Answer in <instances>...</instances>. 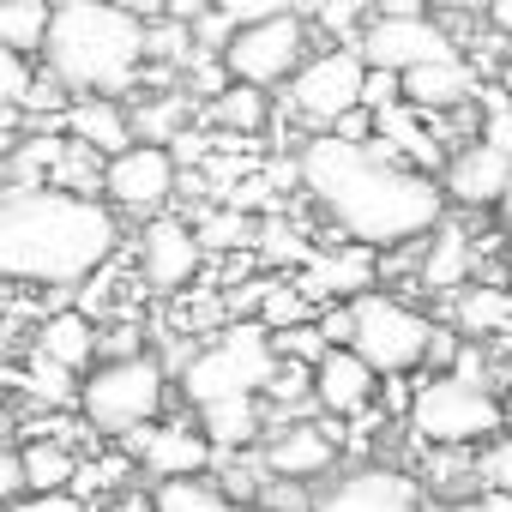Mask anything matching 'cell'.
<instances>
[{"label": "cell", "instance_id": "obj_14", "mask_svg": "<svg viewBox=\"0 0 512 512\" xmlns=\"http://www.w3.org/2000/svg\"><path fill=\"white\" fill-rule=\"evenodd\" d=\"M133 253H139V284H145L151 296H181V290L205 272V241H199V229H193L187 217H175V211L145 217Z\"/></svg>", "mask_w": 512, "mask_h": 512}, {"label": "cell", "instance_id": "obj_38", "mask_svg": "<svg viewBox=\"0 0 512 512\" xmlns=\"http://www.w3.org/2000/svg\"><path fill=\"white\" fill-rule=\"evenodd\" d=\"M392 103H404V79H398V73H380V67H368L362 109H368V115H380V109H392Z\"/></svg>", "mask_w": 512, "mask_h": 512}, {"label": "cell", "instance_id": "obj_47", "mask_svg": "<svg viewBox=\"0 0 512 512\" xmlns=\"http://www.w3.org/2000/svg\"><path fill=\"white\" fill-rule=\"evenodd\" d=\"M500 422H506V434H512V386L500 392Z\"/></svg>", "mask_w": 512, "mask_h": 512}, {"label": "cell", "instance_id": "obj_35", "mask_svg": "<svg viewBox=\"0 0 512 512\" xmlns=\"http://www.w3.org/2000/svg\"><path fill=\"white\" fill-rule=\"evenodd\" d=\"M211 7L229 25H260V19H278V13H302L308 0H211Z\"/></svg>", "mask_w": 512, "mask_h": 512}, {"label": "cell", "instance_id": "obj_39", "mask_svg": "<svg viewBox=\"0 0 512 512\" xmlns=\"http://www.w3.org/2000/svg\"><path fill=\"white\" fill-rule=\"evenodd\" d=\"M410 398H416V386H410V374H380V410L392 416V422H404L410 416Z\"/></svg>", "mask_w": 512, "mask_h": 512}, {"label": "cell", "instance_id": "obj_49", "mask_svg": "<svg viewBox=\"0 0 512 512\" xmlns=\"http://www.w3.org/2000/svg\"><path fill=\"white\" fill-rule=\"evenodd\" d=\"M97 512H127V506H97Z\"/></svg>", "mask_w": 512, "mask_h": 512}, {"label": "cell", "instance_id": "obj_1", "mask_svg": "<svg viewBox=\"0 0 512 512\" xmlns=\"http://www.w3.org/2000/svg\"><path fill=\"white\" fill-rule=\"evenodd\" d=\"M296 175H302V193L326 211V223L344 241H362L374 253L434 235L452 211L440 175L404 163L380 133L374 139L302 133L296 139Z\"/></svg>", "mask_w": 512, "mask_h": 512}, {"label": "cell", "instance_id": "obj_25", "mask_svg": "<svg viewBox=\"0 0 512 512\" xmlns=\"http://www.w3.org/2000/svg\"><path fill=\"white\" fill-rule=\"evenodd\" d=\"M151 500H157V512H272V506H260V500H235V494H223L211 476L151 482Z\"/></svg>", "mask_w": 512, "mask_h": 512}, {"label": "cell", "instance_id": "obj_36", "mask_svg": "<svg viewBox=\"0 0 512 512\" xmlns=\"http://www.w3.org/2000/svg\"><path fill=\"white\" fill-rule=\"evenodd\" d=\"M121 356H145V326L139 320H115L97 332V362H121Z\"/></svg>", "mask_w": 512, "mask_h": 512}, {"label": "cell", "instance_id": "obj_40", "mask_svg": "<svg viewBox=\"0 0 512 512\" xmlns=\"http://www.w3.org/2000/svg\"><path fill=\"white\" fill-rule=\"evenodd\" d=\"M25 494V464H19V446H0V512Z\"/></svg>", "mask_w": 512, "mask_h": 512}, {"label": "cell", "instance_id": "obj_23", "mask_svg": "<svg viewBox=\"0 0 512 512\" xmlns=\"http://www.w3.org/2000/svg\"><path fill=\"white\" fill-rule=\"evenodd\" d=\"M440 302H446V320L458 326V338L494 344V338L512 332V290H500V284H464V290H452Z\"/></svg>", "mask_w": 512, "mask_h": 512}, {"label": "cell", "instance_id": "obj_8", "mask_svg": "<svg viewBox=\"0 0 512 512\" xmlns=\"http://www.w3.org/2000/svg\"><path fill=\"white\" fill-rule=\"evenodd\" d=\"M404 428L422 440V446H464L476 452L482 440H494L506 422H500V392L494 386H470L458 374H428L410 398V416Z\"/></svg>", "mask_w": 512, "mask_h": 512}, {"label": "cell", "instance_id": "obj_45", "mask_svg": "<svg viewBox=\"0 0 512 512\" xmlns=\"http://www.w3.org/2000/svg\"><path fill=\"white\" fill-rule=\"evenodd\" d=\"M488 85H500V91H506V97H512V49H506V61H500V67H494V79H488Z\"/></svg>", "mask_w": 512, "mask_h": 512}, {"label": "cell", "instance_id": "obj_2", "mask_svg": "<svg viewBox=\"0 0 512 512\" xmlns=\"http://www.w3.org/2000/svg\"><path fill=\"white\" fill-rule=\"evenodd\" d=\"M121 253V211L67 187L0 181V284L79 290Z\"/></svg>", "mask_w": 512, "mask_h": 512}, {"label": "cell", "instance_id": "obj_48", "mask_svg": "<svg viewBox=\"0 0 512 512\" xmlns=\"http://www.w3.org/2000/svg\"><path fill=\"white\" fill-rule=\"evenodd\" d=\"M0 446H13V416H0Z\"/></svg>", "mask_w": 512, "mask_h": 512}, {"label": "cell", "instance_id": "obj_30", "mask_svg": "<svg viewBox=\"0 0 512 512\" xmlns=\"http://www.w3.org/2000/svg\"><path fill=\"white\" fill-rule=\"evenodd\" d=\"M103 175H109V157L91 151V145H79V139H67V151H61L49 187H67V193H91V199H103Z\"/></svg>", "mask_w": 512, "mask_h": 512}, {"label": "cell", "instance_id": "obj_10", "mask_svg": "<svg viewBox=\"0 0 512 512\" xmlns=\"http://www.w3.org/2000/svg\"><path fill=\"white\" fill-rule=\"evenodd\" d=\"M302 61H308V19L302 13L235 25L229 43H223V73L241 79V85H260V91H284Z\"/></svg>", "mask_w": 512, "mask_h": 512}, {"label": "cell", "instance_id": "obj_46", "mask_svg": "<svg viewBox=\"0 0 512 512\" xmlns=\"http://www.w3.org/2000/svg\"><path fill=\"white\" fill-rule=\"evenodd\" d=\"M19 145V127H7V121H0V163H7V151Z\"/></svg>", "mask_w": 512, "mask_h": 512}, {"label": "cell", "instance_id": "obj_28", "mask_svg": "<svg viewBox=\"0 0 512 512\" xmlns=\"http://www.w3.org/2000/svg\"><path fill=\"white\" fill-rule=\"evenodd\" d=\"M253 260H260V266H278V272H302L308 260H314V247L302 241V229L296 223H284V217H266L260 223V235H253Z\"/></svg>", "mask_w": 512, "mask_h": 512}, {"label": "cell", "instance_id": "obj_18", "mask_svg": "<svg viewBox=\"0 0 512 512\" xmlns=\"http://www.w3.org/2000/svg\"><path fill=\"white\" fill-rule=\"evenodd\" d=\"M374 398H380V374L356 356V350H326L320 362H314V410L320 416H362V410H374Z\"/></svg>", "mask_w": 512, "mask_h": 512}, {"label": "cell", "instance_id": "obj_16", "mask_svg": "<svg viewBox=\"0 0 512 512\" xmlns=\"http://www.w3.org/2000/svg\"><path fill=\"white\" fill-rule=\"evenodd\" d=\"M121 446L133 452L145 482H181V476H211L217 470V446L199 428V416H163V422L127 434Z\"/></svg>", "mask_w": 512, "mask_h": 512}, {"label": "cell", "instance_id": "obj_27", "mask_svg": "<svg viewBox=\"0 0 512 512\" xmlns=\"http://www.w3.org/2000/svg\"><path fill=\"white\" fill-rule=\"evenodd\" d=\"M19 464H25V494L73 488V476H79V452L67 440H25L19 446Z\"/></svg>", "mask_w": 512, "mask_h": 512}, {"label": "cell", "instance_id": "obj_29", "mask_svg": "<svg viewBox=\"0 0 512 512\" xmlns=\"http://www.w3.org/2000/svg\"><path fill=\"white\" fill-rule=\"evenodd\" d=\"M133 109V133L145 139V145H169L181 127H187V115H193V103L181 97V91H169V97H139V103H127Z\"/></svg>", "mask_w": 512, "mask_h": 512}, {"label": "cell", "instance_id": "obj_42", "mask_svg": "<svg viewBox=\"0 0 512 512\" xmlns=\"http://www.w3.org/2000/svg\"><path fill=\"white\" fill-rule=\"evenodd\" d=\"M428 7H434L440 19H488L494 0H428Z\"/></svg>", "mask_w": 512, "mask_h": 512}, {"label": "cell", "instance_id": "obj_5", "mask_svg": "<svg viewBox=\"0 0 512 512\" xmlns=\"http://www.w3.org/2000/svg\"><path fill=\"white\" fill-rule=\"evenodd\" d=\"M169 410V368L163 356H121V362H97L79 380V416L91 434L103 440H127L151 422H163Z\"/></svg>", "mask_w": 512, "mask_h": 512}, {"label": "cell", "instance_id": "obj_12", "mask_svg": "<svg viewBox=\"0 0 512 512\" xmlns=\"http://www.w3.org/2000/svg\"><path fill=\"white\" fill-rule=\"evenodd\" d=\"M314 512H428V488L398 464H344L314 482Z\"/></svg>", "mask_w": 512, "mask_h": 512}, {"label": "cell", "instance_id": "obj_7", "mask_svg": "<svg viewBox=\"0 0 512 512\" xmlns=\"http://www.w3.org/2000/svg\"><path fill=\"white\" fill-rule=\"evenodd\" d=\"M350 314H356L350 350L374 374H416V368H428V350H434V332H440V320L428 308H416V302H404V296L374 284V290H362L350 302Z\"/></svg>", "mask_w": 512, "mask_h": 512}, {"label": "cell", "instance_id": "obj_20", "mask_svg": "<svg viewBox=\"0 0 512 512\" xmlns=\"http://www.w3.org/2000/svg\"><path fill=\"white\" fill-rule=\"evenodd\" d=\"M470 272H476V241L446 217L434 229V241H422V253H416V284L428 296H452V290L470 284Z\"/></svg>", "mask_w": 512, "mask_h": 512}, {"label": "cell", "instance_id": "obj_21", "mask_svg": "<svg viewBox=\"0 0 512 512\" xmlns=\"http://www.w3.org/2000/svg\"><path fill=\"white\" fill-rule=\"evenodd\" d=\"M482 91L470 61H434V67H410L404 73V103L416 115H440V109H470Z\"/></svg>", "mask_w": 512, "mask_h": 512}, {"label": "cell", "instance_id": "obj_31", "mask_svg": "<svg viewBox=\"0 0 512 512\" xmlns=\"http://www.w3.org/2000/svg\"><path fill=\"white\" fill-rule=\"evenodd\" d=\"M31 79H37V61H25L19 49L0 43V121H7V127H19V115H25Z\"/></svg>", "mask_w": 512, "mask_h": 512}, {"label": "cell", "instance_id": "obj_17", "mask_svg": "<svg viewBox=\"0 0 512 512\" xmlns=\"http://www.w3.org/2000/svg\"><path fill=\"white\" fill-rule=\"evenodd\" d=\"M296 284H302V296H308L314 308H320V302H356L362 290H374V284H380L374 247L344 241L338 253H314V260L296 272Z\"/></svg>", "mask_w": 512, "mask_h": 512}, {"label": "cell", "instance_id": "obj_41", "mask_svg": "<svg viewBox=\"0 0 512 512\" xmlns=\"http://www.w3.org/2000/svg\"><path fill=\"white\" fill-rule=\"evenodd\" d=\"M428 512H512V494H464V500H434Z\"/></svg>", "mask_w": 512, "mask_h": 512}, {"label": "cell", "instance_id": "obj_24", "mask_svg": "<svg viewBox=\"0 0 512 512\" xmlns=\"http://www.w3.org/2000/svg\"><path fill=\"white\" fill-rule=\"evenodd\" d=\"M205 115H211L217 133H229V139H253V133H266V121H272V91L229 79V85H217V97L205 103Z\"/></svg>", "mask_w": 512, "mask_h": 512}, {"label": "cell", "instance_id": "obj_4", "mask_svg": "<svg viewBox=\"0 0 512 512\" xmlns=\"http://www.w3.org/2000/svg\"><path fill=\"white\" fill-rule=\"evenodd\" d=\"M272 368H278L272 326H260V320H229V326H217L187 356V368L175 374V386H181L187 410H211L223 398H260L266 380H272Z\"/></svg>", "mask_w": 512, "mask_h": 512}, {"label": "cell", "instance_id": "obj_37", "mask_svg": "<svg viewBox=\"0 0 512 512\" xmlns=\"http://www.w3.org/2000/svg\"><path fill=\"white\" fill-rule=\"evenodd\" d=\"M7 512H97V506L73 488H49V494H19Z\"/></svg>", "mask_w": 512, "mask_h": 512}, {"label": "cell", "instance_id": "obj_19", "mask_svg": "<svg viewBox=\"0 0 512 512\" xmlns=\"http://www.w3.org/2000/svg\"><path fill=\"white\" fill-rule=\"evenodd\" d=\"M61 133L79 139V145H91V151H103V157H121L127 145H139L133 109L121 97H73V109L61 115Z\"/></svg>", "mask_w": 512, "mask_h": 512}, {"label": "cell", "instance_id": "obj_3", "mask_svg": "<svg viewBox=\"0 0 512 512\" xmlns=\"http://www.w3.org/2000/svg\"><path fill=\"white\" fill-rule=\"evenodd\" d=\"M151 61V25L115 0H55V25L43 43V73L73 97H121Z\"/></svg>", "mask_w": 512, "mask_h": 512}, {"label": "cell", "instance_id": "obj_13", "mask_svg": "<svg viewBox=\"0 0 512 512\" xmlns=\"http://www.w3.org/2000/svg\"><path fill=\"white\" fill-rule=\"evenodd\" d=\"M181 193V163L169 145H127L121 157H109V175H103V199L121 211V217H157L169 211V199Z\"/></svg>", "mask_w": 512, "mask_h": 512}, {"label": "cell", "instance_id": "obj_9", "mask_svg": "<svg viewBox=\"0 0 512 512\" xmlns=\"http://www.w3.org/2000/svg\"><path fill=\"white\" fill-rule=\"evenodd\" d=\"M362 85H368V61L356 55V43H332L296 67V79L284 85V115L308 133H332L344 115L362 109Z\"/></svg>", "mask_w": 512, "mask_h": 512}, {"label": "cell", "instance_id": "obj_15", "mask_svg": "<svg viewBox=\"0 0 512 512\" xmlns=\"http://www.w3.org/2000/svg\"><path fill=\"white\" fill-rule=\"evenodd\" d=\"M344 416H296V422H272L266 440L253 446L260 464L272 476H290V482H326L338 470V452H344V434H338Z\"/></svg>", "mask_w": 512, "mask_h": 512}, {"label": "cell", "instance_id": "obj_34", "mask_svg": "<svg viewBox=\"0 0 512 512\" xmlns=\"http://www.w3.org/2000/svg\"><path fill=\"white\" fill-rule=\"evenodd\" d=\"M272 344H278V356H284V362H308V368H314V362H320V356L332 350V344L320 338V326H314V320H302V326H284V332H272Z\"/></svg>", "mask_w": 512, "mask_h": 512}, {"label": "cell", "instance_id": "obj_32", "mask_svg": "<svg viewBox=\"0 0 512 512\" xmlns=\"http://www.w3.org/2000/svg\"><path fill=\"white\" fill-rule=\"evenodd\" d=\"M374 7H380V0H308V13H314V25H320L326 37H338V43H356Z\"/></svg>", "mask_w": 512, "mask_h": 512}, {"label": "cell", "instance_id": "obj_33", "mask_svg": "<svg viewBox=\"0 0 512 512\" xmlns=\"http://www.w3.org/2000/svg\"><path fill=\"white\" fill-rule=\"evenodd\" d=\"M476 488L482 494H512V434L506 428L476 446Z\"/></svg>", "mask_w": 512, "mask_h": 512}, {"label": "cell", "instance_id": "obj_6", "mask_svg": "<svg viewBox=\"0 0 512 512\" xmlns=\"http://www.w3.org/2000/svg\"><path fill=\"white\" fill-rule=\"evenodd\" d=\"M506 175H512V97L500 85H482L476 91V133L458 151H446L440 187L458 211H494L506 193Z\"/></svg>", "mask_w": 512, "mask_h": 512}, {"label": "cell", "instance_id": "obj_22", "mask_svg": "<svg viewBox=\"0 0 512 512\" xmlns=\"http://www.w3.org/2000/svg\"><path fill=\"white\" fill-rule=\"evenodd\" d=\"M97 314H85V308H55L43 326H37V344L31 350H43L49 362H61V368H73V374H91L97 368Z\"/></svg>", "mask_w": 512, "mask_h": 512}, {"label": "cell", "instance_id": "obj_11", "mask_svg": "<svg viewBox=\"0 0 512 512\" xmlns=\"http://www.w3.org/2000/svg\"><path fill=\"white\" fill-rule=\"evenodd\" d=\"M356 55L368 61V67H380V73H410V67H434V61H464V49H458V37L440 25V19H428V13H374L368 25H362V37H356Z\"/></svg>", "mask_w": 512, "mask_h": 512}, {"label": "cell", "instance_id": "obj_26", "mask_svg": "<svg viewBox=\"0 0 512 512\" xmlns=\"http://www.w3.org/2000/svg\"><path fill=\"white\" fill-rule=\"evenodd\" d=\"M49 25H55V0H0V43L19 49L25 61H43Z\"/></svg>", "mask_w": 512, "mask_h": 512}, {"label": "cell", "instance_id": "obj_43", "mask_svg": "<svg viewBox=\"0 0 512 512\" xmlns=\"http://www.w3.org/2000/svg\"><path fill=\"white\" fill-rule=\"evenodd\" d=\"M115 7H127L133 19H145V25H157V13H169V0H115Z\"/></svg>", "mask_w": 512, "mask_h": 512}, {"label": "cell", "instance_id": "obj_44", "mask_svg": "<svg viewBox=\"0 0 512 512\" xmlns=\"http://www.w3.org/2000/svg\"><path fill=\"white\" fill-rule=\"evenodd\" d=\"M488 217H494V229H500V235H512V175H506V193H500V205H494Z\"/></svg>", "mask_w": 512, "mask_h": 512}]
</instances>
